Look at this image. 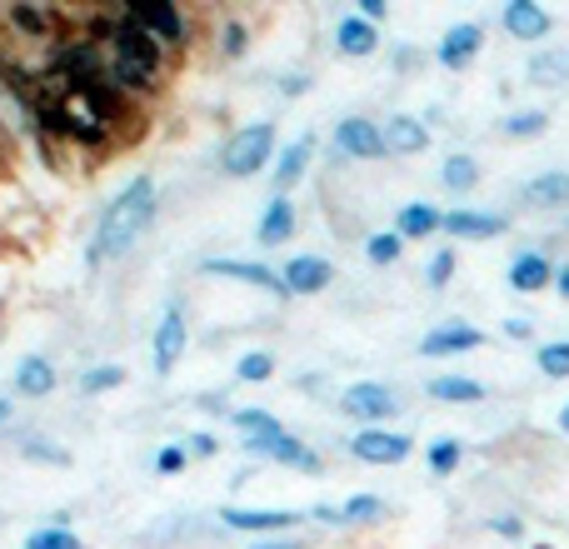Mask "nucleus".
Listing matches in <instances>:
<instances>
[{
  "label": "nucleus",
  "instance_id": "aec40b11",
  "mask_svg": "<svg viewBox=\"0 0 569 549\" xmlns=\"http://www.w3.org/2000/svg\"><path fill=\"white\" fill-rule=\"evenodd\" d=\"M445 230L460 240H490L505 230V216H480V210H450L445 216Z\"/></svg>",
  "mask_w": 569,
  "mask_h": 549
},
{
  "label": "nucleus",
  "instance_id": "ddd939ff",
  "mask_svg": "<svg viewBox=\"0 0 569 549\" xmlns=\"http://www.w3.org/2000/svg\"><path fill=\"white\" fill-rule=\"evenodd\" d=\"M200 270H206V274H226V280H246V285H256V290H270V295H290V290H284V274L256 266V260H206Z\"/></svg>",
  "mask_w": 569,
  "mask_h": 549
},
{
  "label": "nucleus",
  "instance_id": "9b49d317",
  "mask_svg": "<svg viewBox=\"0 0 569 549\" xmlns=\"http://www.w3.org/2000/svg\"><path fill=\"white\" fill-rule=\"evenodd\" d=\"M335 146H340V156L350 160H375L385 156V136L370 126V120H340V130H335Z\"/></svg>",
  "mask_w": 569,
  "mask_h": 549
},
{
  "label": "nucleus",
  "instance_id": "4468645a",
  "mask_svg": "<svg viewBox=\"0 0 569 549\" xmlns=\"http://www.w3.org/2000/svg\"><path fill=\"white\" fill-rule=\"evenodd\" d=\"M480 46H485V30L470 20V26H450V30H445V40H440V50H435V56H440V66L465 70L475 56H480Z\"/></svg>",
  "mask_w": 569,
  "mask_h": 549
},
{
  "label": "nucleus",
  "instance_id": "473e14b6",
  "mask_svg": "<svg viewBox=\"0 0 569 549\" xmlns=\"http://www.w3.org/2000/svg\"><path fill=\"white\" fill-rule=\"evenodd\" d=\"M26 549H80V540L66 530V525H50V530H36V535H30Z\"/></svg>",
  "mask_w": 569,
  "mask_h": 549
},
{
  "label": "nucleus",
  "instance_id": "bb28decb",
  "mask_svg": "<svg viewBox=\"0 0 569 549\" xmlns=\"http://www.w3.org/2000/svg\"><path fill=\"white\" fill-rule=\"evenodd\" d=\"M310 156H315V136H295L290 146H284L280 166H276V190H290L295 180H300V170H305V160Z\"/></svg>",
  "mask_w": 569,
  "mask_h": 549
},
{
  "label": "nucleus",
  "instance_id": "a19ab883",
  "mask_svg": "<svg viewBox=\"0 0 569 549\" xmlns=\"http://www.w3.org/2000/svg\"><path fill=\"white\" fill-rule=\"evenodd\" d=\"M156 470H160V475H176V470H186V450H160Z\"/></svg>",
  "mask_w": 569,
  "mask_h": 549
},
{
  "label": "nucleus",
  "instance_id": "c85d7f7f",
  "mask_svg": "<svg viewBox=\"0 0 569 549\" xmlns=\"http://www.w3.org/2000/svg\"><path fill=\"white\" fill-rule=\"evenodd\" d=\"M440 176H445V186H450V190H475V186H480V166H475L470 156H450Z\"/></svg>",
  "mask_w": 569,
  "mask_h": 549
},
{
  "label": "nucleus",
  "instance_id": "4be33fe9",
  "mask_svg": "<svg viewBox=\"0 0 569 549\" xmlns=\"http://www.w3.org/2000/svg\"><path fill=\"white\" fill-rule=\"evenodd\" d=\"M395 230H400V240H425V236H435V230H445V216L435 206H425V200H415V206L400 210Z\"/></svg>",
  "mask_w": 569,
  "mask_h": 549
},
{
  "label": "nucleus",
  "instance_id": "5701e85b",
  "mask_svg": "<svg viewBox=\"0 0 569 549\" xmlns=\"http://www.w3.org/2000/svg\"><path fill=\"white\" fill-rule=\"evenodd\" d=\"M569 80V50H535L530 56V86H565Z\"/></svg>",
  "mask_w": 569,
  "mask_h": 549
},
{
  "label": "nucleus",
  "instance_id": "dca6fc26",
  "mask_svg": "<svg viewBox=\"0 0 569 549\" xmlns=\"http://www.w3.org/2000/svg\"><path fill=\"white\" fill-rule=\"evenodd\" d=\"M505 30L515 40H545L550 36V10L535 6V0H510L505 6Z\"/></svg>",
  "mask_w": 569,
  "mask_h": 549
},
{
  "label": "nucleus",
  "instance_id": "72a5a7b5",
  "mask_svg": "<svg viewBox=\"0 0 569 549\" xmlns=\"http://www.w3.org/2000/svg\"><path fill=\"white\" fill-rule=\"evenodd\" d=\"M540 370L550 375V380H565L569 375V340H555L540 350Z\"/></svg>",
  "mask_w": 569,
  "mask_h": 549
},
{
  "label": "nucleus",
  "instance_id": "6e6552de",
  "mask_svg": "<svg viewBox=\"0 0 569 549\" xmlns=\"http://www.w3.org/2000/svg\"><path fill=\"white\" fill-rule=\"evenodd\" d=\"M410 450H415L410 435H395V430H365L350 440V455L365 465H400L410 460Z\"/></svg>",
  "mask_w": 569,
  "mask_h": 549
},
{
  "label": "nucleus",
  "instance_id": "393cba45",
  "mask_svg": "<svg viewBox=\"0 0 569 549\" xmlns=\"http://www.w3.org/2000/svg\"><path fill=\"white\" fill-rule=\"evenodd\" d=\"M290 230H295V210H290V200L284 196H276L266 206V216H260V246H284Z\"/></svg>",
  "mask_w": 569,
  "mask_h": 549
},
{
  "label": "nucleus",
  "instance_id": "c03bdc74",
  "mask_svg": "<svg viewBox=\"0 0 569 549\" xmlns=\"http://www.w3.org/2000/svg\"><path fill=\"white\" fill-rule=\"evenodd\" d=\"M365 20H370V26H375V20H385V0H365Z\"/></svg>",
  "mask_w": 569,
  "mask_h": 549
},
{
  "label": "nucleus",
  "instance_id": "3c124183",
  "mask_svg": "<svg viewBox=\"0 0 569 549\" xmlns=\"http://www.w3.org/2000/svg\"><path fill=\"white\" fill-rule=\"evenodd\" d=\"M535 549H550V545H535Z\"/></svg>",
  "mask_w": 569,
  "mask_h": 549
},
{
  "label": "nucleus",
  "instance_id": "412c9836",
  "mask_svg": "<svg viewBox=\"0 0 569 549\" xmlns=\"http://www.w3.org/2000/svg\"><path fill=\"white\" fill-rule=\"evenodd\" d=\"M525 206H535V210L569 206V176H565V170H550V176H535L530 186H525Z\"/></svg>",
  "mask_w": 569,
  "mask_h": 549
},
{
  "label": "nucleus",
  "instance_id": "a211bd4d",
  "mask_svg": "<svg viewBox=\"0 0 569 549\" xmlns=\"http://www.w3.org/2000/svg\"><path fill=\"white\" fill-rule=\"evenodd\" d=\"M480 345H485L480 330H470V325H445V330L425 335L420 350L425 355H460V350H480Z\"/></svg>",
  "mask_w": 569,
  "mask_h": 549
},
{
  "label": "nucleus",
  "instance_id": "f704fd0d",
  "mask_svg": "<svg viewBox=\"0 0 569 549\" xmlns=\"http://www.w3.org/2000/svg\"><path fill=\"white\" fill-rule=\"evenodd\" d=\"M120 380H126V370H120V365H100V370H90L80 385H86V395H100V390H116Z\"/></svg>",
  "mask_w": 569,
  "mask_h": 549
},
{
  "label": "nucleus",
  "instance_id": "a878e982",
  "mask_svg": "<svg viewBox=\"0 0 569 549\" xmlns=\"http://www.w3.org/2000/svg\"><path fill=\"white\" fill-rule=\"evenodd\" d=\"M335 40H340L345 56H370V50L380 46V36H375V26L365 16H345L340 30H335Z\"/></svg>",
  "mask_w": 569,
  "mask_h": 549
},
{
  "label": "nucleus",
  "instance_id": "f3484780",
  "mask_svg": "<svg viewBox=\"0 0 569 549\" xmlns=\"http://www.w3.org/2000/svg\"><path fill=\"white\" fill-rule=\"evenodd\" d=\"M220 520L230 525V530H256V535H280V530H290V525H300L305 515H295V510H226Z\"/></svg>",
  "mask_w": 569,
  "mask_h": 549
},
{
  "label": "nucleus",
  "instance_id": "b1692460",
  "mask_svg": "<svg viewBox=\"0 0 569 549\" xmlns=\"http://www.w3.org/2000/svg\"><path fill=\"white\" fill-rule=\"evenodd\" d=\"M430 400H445V405H480V400H485V385H480V380H465V375H440V380H430Z\"/></svg>",
  "mask_w": 569,
  "mask_h": 549
},
{
  "label": "nucleus",
  "instance_id": "79ce46f5",
  "mask_svg": "<svg viewBox=\"0 0 569 549\" xmlns=\"http://www.w3.org/2000/svg\"><path fill=\"white\" fill-rule=\"evenodd\" d=\"M530 330H535V325L520 320V315H515V320H505V335H515V340H530Z\"/></svg>",
  "mask_w": 569,
  "mask_h": 549
},
{
  "label": "nucleus",
  "instance_id": "4c0bfd02",
  "mask_svg": "<svg viewBox=\"0 0 569 549\" xmlns=\"http://www.w3.org/2000/svg\"><path fill=\"white\" fill-rule=\"evenodd\" d=\"M455 465H460V445H455V440L430 445V470H435V475H450Z\"/></svg>",
  "mask_w": 569,
  "mask_h": 549
},
{
  "label": "nucleus",
  "instance_id": "1a4fd4ad",
  "mask_svg": "<svg viewBox=\"0 0 569 549\" xmlns=\"http://www.w3.org/2000/svg\"><path fill=\"white\" fill-rule=\"evenodd\" d=\"M186 340H190V330H186V315H180V305H170L166 315H160V325H156V375H170L180 365V355H186Z\"/></svg>",
  "mask_w": 569,
  "mask_h": 549
},
{
  "label": "nucleus",
  "instance_id": "20e7f679",
  "mask_svg": "<svg viewBox=\"0 0 569 549\" xmlns=\"http://www.w3.org/2000/svg\"><path fill=\"white\" fill-rule=\"evenodd\" d=\"M270 150H276V126L270 120H256V126L236 130L226 146V176H256V170H266Z\"/></svg>",
  "mask_w": 569,
  "mask_h": 549
},
{
  "label": "nucleus",
  "instance_id": "c756f323",
  "mask_svg": "<svg viewBox=\"0 0 569 549\" xmlns=\"http://www.w3.org/2000/svg\"><path fill=\"white\" fill-rule=\"evenodd\" d=\"M545 126H550V116H545V110H520V116L505 120V136H510V140H530V136H545Z\"/></svg>",
  "mask_w": 569,
  "mask_h": 549
},
{
  "label": "nucleus",
  "instance_id": "0eeeda50",
  "mask_svg": "<svg viewBox=\"0 0 569 549\" xmlns=\"http://www.w3.org/2000/svg\"><path fill=\"white\" fill-rule=\"evenodd\" d=\"M126 16L136 20L140 30H150L160 46H186V20H180L176 6H160V0H136Z\"/></svg>",
  "mask_w": 569,
  "mask_h": 549
},
{
  "label": "nucleus",
  "instance_id": "e433bc0d",
  "mask_svg": "<svg viewBox=\"0 0 569 549\" xmlns=\"http://www.w3.org/2000/svg\"><path fill=\"white\" fill-rule=\"evenodd\" d=\"M230 420H236L246 435H266V430H276V425H280L276 415H266V410H236Z\"/></svg>",
  "mask_w": 569,
  "mask_h": 549
},
{
  "label": "nucleus",
  "instance_id": "7ed1b4c3",
  "mask_svg": "<svg viewBox=\"0 0 569 549\" xmlns=\"http://www.w3.org/2000/svg\"><path fill=\"white\" fill-rule=\"evenodd\" d=\"M150 220H156V180L136 176L116 200H110L106 216H100L96 260H120L126 250H136V240L150 230Z\"/></svg>",
  "mask_w": 569,
  "mask_h": 549
},
{
  "label": "nucleus",
  "instance_id": "cd10ccee",
  "mask_svg": "<svg viewBox=\"0 0 569 549\" xmlns=\"http://www.w3.org/2000/svg\"><path fill=\"white\" fill-rule=\"evenodd\" d=\"M16 390L30 395V400H40V395L56 390V370H50V360H26L16 370Z\"/></svg>",
  "mask_w": 569,
  "mask_h": 549
},
{
  "label": "nucleus",
  "instance_id": "c9c22d12",
  "mask_svg": "<svg viewBox=\"0 0 569 549\" xmlns=\"http://www.w3.org/2000/svg\"><path fill=\"white\" fill-rule=\"evenodd\" d=\"M345 520H355V525H360V520H375V515H385V505L380 500H375V495H355V500H345Z\"/></svg>",
  "mask_w": 569,
  "mask_h": 549
},
{
  "label": "nucleus",
  "instance_id": "8fccbe9b",
  "mask_svg": "<svg viewBox=\"0 0 569 549\" xmlns=\"http://www.w3.org/2000/svg\"><path fill=\"white\" fill-rule=\"evenodd\" d=\"M6 420H10V405H6V400H0V425H6Z\"/></svg>",
  "mask_w": 569,
  "mask_h": 549
},
{
  "label": "nucleus",
  "instance_id": "6ab92c4d",
  "mask_svg": "<svg viewBox=\"0 0 569 549\" xmlns=\"http://www.w3.org/2000/svg\"><path fill=\"white\" fill-rule=\"evenodd\" d=\"M550 280H555V270H550V260H545L540 250H525V256L510 266V290H520V295L545 290Z\"/></svg>",
  "mask_w": 569,
  "mask_h": 549
},
{
  "label": "nucleus",
  "instance_id": "9d476101",
  "mask_svg": "<svg viewBox=\"0 0 569 549\" xmlns=\"http://www.w3.org/2000/svg\"><path fill=\"white\" fill-rule=\"evenodd\" d=\"M345 410L355 415V420H390L395 410H400V400L390 395V385H375V380H360L345 390Z\"/></svg>",
  "mask_w": 569,
  "mask_h": 549
},
{
  "label": "nucleus",
  "instance_id": "37998d69",
  "mask_svg": "<svg viewBox=\"0 0 569 549\" xmlns=\"http://www.w3.org/2000/svg\"><path fill=\"white\" fill-rule=\"evenodd\" d=\"M26 455H36V460H66V455L50 450V445H26Z\"/></svg>",
  "mask_w": 569,
  "mask_h": 549
},
{
  "label": "nucleus",
  "instance_id": "7c9ffc66",
  "mask_svg": "<svg viewBox=\"0 0 569 549\" xmlns=\"http://www.w3.org/2000/svg\"><path fill=\"white\" fill-rule=\"evenodd\" d=\"M400 250H405L400 230H380V236H370V246H365V256H370L375 266H395V260H400Z\"/></svg>",
  "mask_w": 569,
  "mask_h": 549
},
{
  "label": "nucleus",
  "instance_id": "58836bf2",
  "mask_svg": "<svg viewBox=\"0 0 569 549\" xmlns=\"http://www.w3.org/2000/svg\"><path fill=\"white\" fill-rule=\"evenodd\" d=\"M450 274H455V256H450V250H440V256L430 260V285H435V290H445V285H450Z\"/></svg>",
  "mask_w": 569,
  "mask_h": 549
},
{
  "label": "nucleus",
  "instance_id": "2eb2a0df",
  "mask_svg": "<svg viewBox=\"0 0 569 549\" xmlns=\"http://www.w3.org/2000/svg\"><path fill=\"white\" fill-rule=\"evenodd\" d=\"M330 280H335V270H330V260H320V256H295L290 266H284V290L290 295H320Z\"/></svg>",
  "mask_w": 569,
  "mask_h": 549
},
{
  "label": "nucleus",
  "instance_id": "39448f33",
  "mask_svg": "<svg viewBox=\"0 0 569 549\" xmlns=\"http://www.w3.org/2000/svg\"><path fill=\"white\" fill-rule=\"evenodd\" d=\"M246 450L266 455V460H280V465H295V470H305V475H320V455H315L310 445L295 440L284 425H276V430H266V435H250Z\"/></svg>",
  "mask_w": 569,
  "mask_h": 549
},
{
  "label": "nucleus",
  "instance_id": "de8ad7c7",
  "mask_svg": "<svg viewBox=\"0 0 569 549\" xmlns=\"http://www.w3.org/2000/svg\"><path fill=\"white\" fill-rule=\"evenodd\" d=\"M555 285H560V295H565V300H569V266H565L560 274H555Z\"/></svg>",
  "mask_w": 569,
  "mask_h": 549
},
{
  "label": "nucleus",
  "instance_id": "a18cd8bd",
  "mask_svg": "<svg viewBox=\"0 0 569 549\" xmlns=\"http://www.w3.org/2000/svg\"><path fill=\"white\" fill-rule=\"evenodd\" d=\"M250 549H300V540H260V545H250Z\"/></svg>",
  "mask_w": 569,
  "mask_h": 549
},
{
  "label": "nucleus",
  "instance_id": "f8f14e48",
  "mask_svg": "<svg viewBox=\"0 0 569 549\" xmlns=\"http://www.w3.org/2000/svg\"><path fill=\"white\" fill-rule=\"evenodd\" d=\"M380 136H385V150H390V156H420V150H430V130H425V120H415V116H390L380 126Z\"/></svg>",
  "mask_w": 569,
  "mask_h": 549
},
{
  "label": "nucleus",
  "instance_id": "49530a36",
  "mask_svg": "<svg viewBox=\"0 0 569 549\" xmlns=\"http://www.w3.org/2000/svg\"><path fill=\"white\" fill-rule=\"evenodd\" d=\"M196 455H216V440H210V435H196Z\"/></svg>",
  "mask_w": 569,
  "mask_h": 549
},
{
  "label": "nucleus",
  "instance_id": "423d86ee",
  "mask_svg": "<svg viewBox=\"0 0 569 549\" xmlns=\"http://www.w3.org/2000/svg\"><path fill=\"white\" fill-rule=\"evenodd\" d=\"M10 26H16L26 40H50V46H66L70 16H66V10H56V6H16V10H10Z\"/></svg>",
  "mask_w": 569,
  "mask_h": 549
},
{
  "label": "nucleus",
  "instance_id": "f03ea898",
  "mask_svg": "<svg viewBox=\"0 0 569 549\" xmlns=\"http://www.w3.org/2000/svg\"><path fill=\"white\" fill-rule=\"evenodd\" d=\"M106 60H110V76H116L120 90H156L160 76H166V46H160L150 30H140L136 20L120 10L116 20L106 26Z\"/></svg>",
  "mask_w": 569,
  "mask_h": 549
},
{
  "label": "nucleus",
  "instance_id": "ea45409f",
  "mask_svg": "<svg viewBox=\"0 0 569 549\" xmlns=\"http://www.w3.org/2000/svg\"><path fill=\"white\" fill-rule=\"evenodd\" d=\"M220 50H226V56H246V26L230 20V26L220 30Z\"/></svg>",
  "mask_w": 569,
  "mask_h": 549
},
{
  "label": "nucleus",
  "instance_id": "f257e3e1",
  "mask_svg": "<svg viewBox=\"0 0 569 549\" xmlns=\"http://www.w3.org/2000/svg\"><path fill=\"white\" fill-rule=\"evenodd\" d=\"M36 116L66 140L106 146L120 130V100L110 86H76V80H60L46 70V80L36 86Z\"/></svg>",
  "mask_w": 569,
  "mask_h": 549
},
{
  "label": "nucleus",
  "instance_id": "2f4dec72",
  "mask_svg": "<svg viewBox=\"0 0 569 549\" xmlns=\"http://www.w3.org/2000/svg\"><path fill=\"white\" fill-rule=\"evenodd\" d=\"M240 380H246V385H266L270 380V375H276V360H270V350H250L246 355V360H240Z\"/></svg>",
  "mask_w": 569,
  "mask_h": 549
},
{
  "label": "nucleus",
  "instance_id": "09e8293b",
  "mask_svg": "<svg viewBox=\"0 0 569 549\" xmlns=\"http://www.w3.org/2000/svg\"><path fill=\"white\" fill-rule=\"evenodd\" d=\"M560 430L569 435V405H565V410H560Z\"/></svg>",
  "mask_w": 569,
  "mask_h": 549
}]
</instances>
